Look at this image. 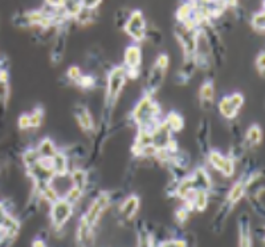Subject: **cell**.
<instances>
[{
  "label": "cell",
  "instance_id": "obj_14",
  "mask_svg": "<svg viewBox=\"0 0 265 247\" xmlns=\"http://www.w3.org/2000/svg\"><path fill=\"white\" fill-rule=\"evenodd\" d=\"M208 131H210V124H208V121L203 120L199 125L196 141H198L200 150L203 151L204 154H208Z\"/></svg>",
  "mask_w": 265,
  "mask_h": 247
},
{
  "label": "cell",
  "instance_id": "obj_31",
  "mask_svg": "<svg viewBox=\"0 0 265 247\" xmlns=\"http://www.w3.org/2000/svg\"><path fill=\"white\" fill-rule=\"evenodd\" d=\"M256 68H257V71H259V73H260L261 76H264V72H265L264 52H261V53H259V56H257V59H256Z\"/></svg>",
  "mask_w": 265,
  "mask_h": 247
},
{
  "label": "cell",
  "instance_id": "obj_29",
  "mask_svg": "<svg viewBox=\"0 0 265 247\" xmlns=\"http://www.w3.org/2000/svg\"><path fill=\"white\" fill-rule=\"evenodd\" d=\"M155 66H158L160 69H163V71H167V68H169V64H170V60H169V56L165 55V53H162L156 57V60L154 63Z\"/></svg>",
  "mask_w": 265,
  "mask_h": 247
},
{
  "label": "cell",
  "instance_id": "obj_18",
  "mask_svg": "<svg viewBox=\"0 0 265 247\" xmlns=\"http://www.w3.org/2000/svg\"><path fill=\"white\" fill-rule=\"evenodd\" d=\"M36 150H37L40 157H49V158H53L59 151L50 138H44L43 141H40L39 147L36 148Z\"/></svg>",
  "mask_w": 265,
  "mask_h": 247
},
{
  "label": "cell",
  "instance_id": "obj_12",
  "mask_svg": "<svg viewBox=\"0 0 265 247\" xmlns=\"http://www.w3.org/2000/svg\"><path fill=\"white\" fill-rule=\"evenodd\" d=\"M57 39L55 41V46H53V49H52V60L55 63H59V61L62 60V56H64V52H65V46H66V35L65 31L60 30L59 33H57Z\"/></svg>",
  "mask_w": 265,
  "mask_h": 247
},
{
  "label": "cell",
  "instance_id": "obj_22",
  "mask_svg": "<svg viewBox=\"0 0 265 247\" xmlns=\"http://www.w3.org/2000/svg\"><path fill=\"white\" fill-rule=\"evenodd\" d=\"M39 153L36 149H28V150H25L23 153V164H24V166L27 167V170H30L32 167L35 166L37 161H39Z\"/></svg>",
  "mask_w": 265,
  "mask_h": 247
},
{
  "label": "cell",
  "instance_id": "obj_23",
  "mask_svg": "<svg viewBox=\"0 0 265 247\" xmlns=\"http://www.w3.org/2000/svg\"><path fill=\"white\" fill-rule=\"evenodd\" d=\"M250 25H252V28H253L257 33H264V28H265L264 11H261V12H256L255 15L252 16V19H250Z\"/></svg>",
  "mask_w": 265,
  "mask_h": 247
},
{
  "label": "cell",
  "instance_id": "obj_30",
  "mask_svg": "<svg viewBox=\"0 0 265 247\" xmlns=\"http://www.w3.org/2000/svg\"><path fill=\"white\" fill-rule=\"evenodd\" d=\"M17 126H19V129L21 131H27V129H31V120H30V115H21L19 117V120H17Z\"/></svg>",
  "mask_w": 265,
  "mask_h": 247
},
{
  "label": "cell",
  "instance_id": "obj_24",
  "mask_svg": "<svg viewBox=\"0 0 265 247\" xmlns=\"http://www.w3.org/2000/svg\"><path fill=\"white\" fill-rule=\"evenodd\" d=\"M76 84L80 86V88H82V89H93L97 85V79L89 75H81L80 79L76 81Z\"/></svg>",
  "mask_w": 265,
  "mask_h": 247
},
{
  "label": "cell",
  "instance_id": "obj_13",
  "mask_svg": "<svg viewBox=\"0 0 265 247\" xmlns=\"http://www.w3.org/2000/svg\"><path fill=\"white\" fill-rule=\"evenodd\" d=\"M163 124L169 128V131L175 132V133L182 132L183 128H185V120H183V117L180 116L179 113L175 111L170 112L166 116V118L163 120Z\"/></svg>",
  "mask_w": 265,
  "mask_h": 247
},
{
  "label": "cell",
  "instance_id": "obj_16",
  "mask_svg": "<svg viewBox=\"0 0 265 247\" xmlns=\"http://www.w3.org/2000/svg\"><path fill=\"white\" fill-rule=\"evenodd\" d=\"M239 235H240V239H239L240 247H252L249 221L245 217L241 218L240 226H239Z\"/></svg>",
  "mask_w": 265,
  "mask_h": 247
},
{
  "label": "cell",
  "instance_id": "obj_34",
  "mask_svg": "<svg viewBox=\"0 0 265 247\" xmlns=\"http://www.w3.org/2000/svg\"><path fill=\"white\" fill-rule=\"evenodd\" d=\"M160 247H186L185 241H169V242H165L160 245Z\"/></svg>",
  "mask_w": 265,
  "mask_h": 247
},
{
  "label": "cell",
  "instance_id": "obj_36",
  "mask_svg": "<svg viewBox=\"0 0 265 247\" xmlns=\"http://www.w3.org/2000/svg\"><path fill=\"white\" fill-rule=\"evenodd\" d=\"M33 247H45V243L40 241V239H37V241L33 242Z\"/></svg>",
  "mask_w": 265,
  "mask_h": 247
},
{
  "label": "cell",
  "instance_id": "obj_6",
  "mask_svg": "<svg viewBox=\"0 0 265 247\" xmlns=\"http://www.w3.org/2000/svg\"><path fill=\"white\" fill-rule=\"evenodd\" d=\"M142 64V49L138 44L129 46L124 53V68L125 69H140Z\"/></svg>",
  "mask_w": 265,
  "mask_h": 247
},
{
  "label": "cell",
  "instance_id": "obj_35",
  "mask_svg": "<svg viewBox=\"0 0 265 247\" xmlns=\"http://www.w3.org/2000/svg\"><path fill=\"white\" fill-rule=\"evenodd\" d=\"M176 218L179 219L180 222L186 221V219H187V210H186V209H180V210H178V212H176Z\"/></svg>",
  "mask_w": 265,
  "mask_h": 247
},
{
  "label": "cell",
  "instance_id": "obj_20",
  "mask_svg": "<svg viewBox=\"0 0 265 247\" xmlns=\"http://www.w3.org/2000/svg\"><path fill=\"white\" fill-rule=\"evenodd\" d=\"M245 194V183L243 180L240 181H237L234 185V186L231 187V190L228 192V202H230L231 205H235L236 202L240 201L243 196Z\"/></svg>",
  "mask_w": 265,
  "mask_h": 247
},
{
  "label": "cell",
  "instance_id": "obj_4",
  "mask_svg": "<svg viewBox=\"0 0 265 247\" xmlns=\"http://www.w3.org/2000/svg\"><path fill=\"white\" fill-rule=\"evenodd\" d=\"M207 158H208V162L210 165L215 170H218L219 173H221L224 177H232L234 173H235V161L231 160L230 157L223 156L221 153H219L218 150H210L208 154H207Z\"/></svg>",
  "mask_w": 265,
  "mask_h": 247
},
{
  "label": "cell",
  "instance_id": "obj_25",
  "mask_svg": "<svg viewBox=\"0 0 265 247\" xmlns=\"http://www.w3.org/2000/svg\"><path fill=\"white\" fill-rule=\"evenodd\" d=\"M43 118H44V111L43 108H36L35 111L32 112L30 115V120H31V128H40L41 122H43Z\"/></svg>",
  "mask_w": 265,
  "mask_h": 247
},
{
  "label": "cell",
  "instance_id": "obj_2",
  "mask_svg": "<svg viewBox=\"0 0 265 247\" xmlns=\"http://www.w3.org/2000/svg\"><path fill=\"white\" fill-rule=\"evenodd\" d=\"M124 30L127 35L130 36L133 40L140 43L146 39V21L143 14L140 10H135L130 12L129 19L124 25Z\"/></svg>",
  "mask_w": 265,
  "mask_h": 247
},
{
  "label": "cell",
  "instance_id": "obj_8",
  "mask_svg": "<svg viewBox=\"0 0 265 247\" xmlns=\"http://www.w3.org/2000/svg\"><path fill=\"white\" fill-rule=\"evenodd\" d=\"M191 180H192L195 190H204V192H207V190H210L211 187H212L211 177L204 167H198L195 172L191 174Z\"/></svg>",
  "mask_w": 265,
  "mask_h": 247
},
{
  "label": "cell",
  "instance_id": "obj_7",
  "mask_svg": "<svg viewBox=\"0 0 265 247\" xmlns=\"http://www.w3.org/2000/svg\"><path fill=\"white\" fill-rule=\"evenodd\" d=\"M165 73L166 71L153 64L149 77H147V82H146V95L153 96V93H155L159 89L162 84H163V80H165Z\"/></svg>",
  "mask_w": 265,
  "mask_h": 247
},
{
  "label": "cell",
  "instance_id": "obj_27",
  "mask_svg": "<svg viewBox=\"0 0 265 247\" xmlns=\"http://www.w3.org/2000/svg\"><path fill=\"white\" fill-rule=\"evenodd\" d=\"M230 97V101L232 102V105L235 106L236 109H240L243 104H244V96L239 93V92H235V93H232Z\"/></svg>",
  "mask_w": 265,
  "mask_h": 247
},
{
  "label": "cell",
  "instance_id": "obj_10",
  "mask_svg": "<svg viewBox=\"0 0 265 247\" xmlns=\"http://www.w3.org/2000/svg\"><path fill=\"white\" fill-rule=\"evenodd\" d=\"M53 173L55 177H65L69 173V158L64 151H57L53 157Z\"/></svg>",
  "mask_w": 265,
  "mask_h": 247
},
{
  "label": "cell",
  "instance_id": "obj_11",
  "mask_svg": "<svg viewBox=\"0 0 265 247\" xmlns=\"http://www.w3.org/2000/svg\"><path fill=\"white\" fill-rule=\"evenodd\" d=\"M214 96H215V88L211 81H205L203 85L200 86L199 91V100L200 104L203 106V109H207L212 105L214 102Z\"/></svg>",
  "mask_w": 265,
  "mask_h": 247
},
{
  "label": "cell",
  "instance_id": "obj_28",
  "mask_svg": "<svg viewBox=\"0 0 265 247\" xmlns=\"http://www.w3.org/2000/svg\"><path fill=\"white\" fill-rule=\"evenodd\" d=\"M66 77L69 79L70 81H77L81 77V69L77 66H69V69L66 71Z\"/></svg>",
  "mask_w": 265,
  "mask_h": 247
},
{
  "label": "cell",
  "instance_id": "obj_3",
  "mask_svg": "<svg viewBox=\"0 0 265 247\" xmlns=\"http://www.w3.org/2000/svg\"><path fill=\"white\" fill-rule=\"evenodd\" d=\"M72 212H73V205L65 201L64 198L57 199L55 203H52L50 219H52L53 226L57 227V229H61L69 221V218L72 217Z\"/></svg>",
  "mask_w": 265,
  "mask_h": 247
},
{
  "label": "cell",
  "instance_id": "obj_1",
  "mask_svg": "<svg viewBox=\"0 0 265 247\" xmlns=\"http://www.w3.org/2000/svg\"><path fill=\"white\" fill-rule=\"evenodd\" d=\"M126 69L124 66H114L108 73L106 79V111H113V108L120 99L122 89L126 82Z\"/></svg>",
  "mask_w": 265,
  "mask_h": 247
},
{
  "label": "cell",
  "instance_id": "obj_19",
  "mask_svg": "<svg viewBox=\"0 0 265 247\" xmlns=\"http://www.w3.org/2000/svg\"><path fill=\"white\" fill-rule=\"evenodd\" d=\"M138 207H140V199H138V197H135V196H131V197L127 198L122 203L121 213L124 214V217L133 218L135 213H137V210H138Z\"/></svg>",
  "mask_w": 265,
  "mask_h": 247
},
{
  "label": "cell",
  "instance_id": "obj_15",
  "mask_svg": "<svg viewBox=\"0 0 265 247\" xmlns=\"http://www.w3.org/2000/svg\"><path fill=\"white\" fill-rule=\"evenodd\" d=\"M219 112H220L221 116L227 118V120H235L237 113H239V109H236L235 106L232 105L230 97L225 96L219 101Z\"/></svg>",
  "mask_w": 265,
  "mask_h": 247
},
{
  "label": "cell",
  "instance_id": "obj_17",
  "mask_svg": "<svg viewBox=\"0 0 265 247\" xmlns=\"http://www.w3.org/2000/svg\"><path fill=\"white\" fill-rule=\"evenodd\" d=\"M70 180H72L73 186L84 192V189L88 186V172H85L84 169H80V167L73 169L70 172Z\"/></svg>",
  "mask_w": 265,
  "mask_h": 247
},
{
  "label": "cell",
  "instance_id": "obj_9",
  "mask_svg": "<svg viewBox=\"0 0 265 247\" xmlns=\"http://www.w3.org/2000/svg\"><path fill=\"white\" fill-rule=\"evenodd\" d=\"M75 117L78 125L84 132H92L94 129V122H93V117L90 115V112L86 109L85 106H77L75 109Z\"/></svg>",
  "mask_w": 265,
  "mask_h": 247
},
{
  "label": "cell",
  "instance_id": "obj_33",
  "mask_svg": "<svg viewBox=\"0 0 265 247\" xmlns=\"http://www.w3.org/2000/svg\"><path fill=\"white\" fill-rule=\"evenodd\" d=\"M10 214L7 213V209H5V206L0 202V231H1V229H3V225H4L5 219H7V217H8Z\"/></svg>",
  "mask_w": 265,
  "mask_h": 247
},
{
  "label": "cell",
  "instance_id": "obj_26",
  "mask_svg": "<svg viewBox=\"0 0 265 247\" xmlns=\"http://www.w3.org/2000/svg\"><path fill=\"white\" fill-rule=\"evenodd\" d=\"M81 196H82V190H80V189H77V187L75 186H72L69 190L66 192L64 199L69 202V203H72V205H75L76 202L80 201Z\"/></svg>",
  "mask_w": 265,
  "mask_h": 247
},
{
  "label": "cell",
  "instance_id": "obj_5",
  "mask_svg": "<svg viewBox=\"0 0 265 247\" xmlns=\"http://www.w3.org/2000/svg\"><path fill=\"white\" fill-rule=\"evenodd\" d=\"M109 203H110V196L108 193H100V196L95 198L93 203L90 205L89 210L86 213L85 217L82 218L85 219V222L90 227H93L95 223L98 222V219L101 218V214L108 209Z\"/></svg>",
  "mask_w": 265,
  "mask_h": 247
},
{
  "label": "cell",
  "instance_id": "obj_32",
  "mask_svg": "<svg viewBox=\"0 0 265 247\" xmlns=\"http://www.w3.org/2000/svg\"><path fill=\"white\" fill-rule=\"evenodd\" d=\"M8 100V84L0 82V102L5 104Z\"/></svg>",
  "mask_w": 265,
  "mask_h": 247
},
{
  "label": "cell",
  "instance_id": "obj_21",
  "mask_svg": "<svg viewBox=\"0 0 265 247\" xmlns=\"http://www.w3.org/2000/svg\"><path fill=\"white\" fill-rule=\"evenodd\" d=\"M245 141L249 147H256L261 142V128L259 125L249 126V129L247 131L245 134Z\"/></svg>",
  "mask_w": 265,
  "mask_h": 247
}]
</instances>
